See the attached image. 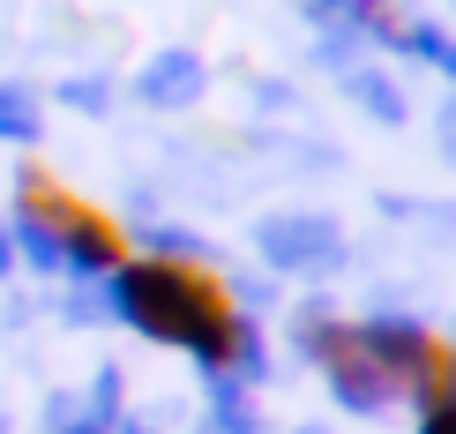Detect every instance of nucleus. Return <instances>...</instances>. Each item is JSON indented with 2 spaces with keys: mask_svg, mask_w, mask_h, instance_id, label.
<instances>
[{
  "mask_svg": "<svg viewBox=\"0 0 456 434\" xmlns=\"http://www.w3.org/2000/svg\"><path fill=\"white\" fill-rule=\"evenodd\" d=\"M299 345L314 352V367L330 374V389H337V405H345V412H389V405H396V382H389L382 352L367 345V323H337V315H307Z\"/></svg>",
  "mask_w": 456,
  "mask_h": 434,
  "instance_id": "3",
  "label": "nucleus"
},
{
  "mask_svg": "<svg viewBox=\"0 0 456 434\" xmlns=\"http://www.w3.org/2000/svg\"><path fill=\"white\" fill-rule=\"evenodd\" d=\"M419 434H456V397H434V405H419Z\"/></svg>",
  "mask_w": 456,
  "mask_h": 434,
  "instance_id": "5",
  "label": "nucleus"
},
{
  "mask_svg": "<svg viewBox=\"0 0 456 434\" xmlns=\"http://www.w3.org/2000/svg\"><path fill=\"white\" fill-rule=\"evenodd\" d=\"M330 240H322V225H270V255L277 262H314Z\"/></svg>",
  "mask_w": 456,
  "mask_h": 434,
  "instance_id": "4",
  "label": "nucleus"
},
{
  "mask_svg": "<svg viewBox=\"0 0 456 434\" xmlns=\"http://www.w3.org/2000/svg\"><path fill=\"white\" fill-rule=\"evenodd\" d=\"M15 217H23L30 255L75 262V270H90V277L127 270V255H135L127 233H120V217H105L90 195H75V187L61 173H45V165H23V180H15Z\"/></svg>",
  "mask_w": 456,
  "mask_h": 434,
  "instance_id": "2",
  "label": "nucleus"
},
{
  "mask_svg": "<svg viewBox=\"0 0 456 434\" xmlns=\"http://www.w3.org/2000/svg\"><path fill=\"white\" fill-rule=\"evenodd\" d=\"M112 307L120 323L150 337V345H173L187 360H202L210 374L255 367V323L240 315L232 285L210 270V262L180 255V248H150L127 255V270H112Z\"/></svg>",
  "mask_w": 456,
  "mask_h": 434,
  "instance_id": "1",
  "label": "nucleus"
},
{
  "mask_svg": "<svg viewBox=\"0 0 456 434\" xmlns=\"http://www.w3.org/2000/svg\"><path fill=\"white\" fill-rule=\"evenodd\" d=\"M0 270H8V248H0Z\"/></svg>",
  "mask_w": 456,
  "mask_h": 434,
  "instance_id": "6",
  "label": "nucleus"
}]
</instances>
